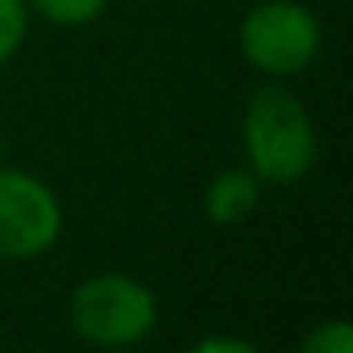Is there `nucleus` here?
<instances>
[{
  "label": "nucleus",
  "instance_id": "1",
  "mask_svg": "<svg viewBox=\"0 0 353 353\" xmlns=\"http://www.w3.org/2000/svg\"><path fill=\"white\" fill-rule=\"evenodd\" d=\"M243 148L262 183H296L312 171L319 137L300 99L285 88H262L243 114Z\"/></svg>",
  "mask_w": 353,
  "mask_h": 353
},
{
  "label": "nucleus",
  "instance_id": "2",
  "mask_svg": "<svg viewBox=\"0 0 353 353\" xmlns=\"http://www.w3.org/2000/svg\"><path fill=\"white\" fill-rule=\"evenodd\" d=\"M72 330L95 350H130L156 330L160 307L145 281L130 274H95L72 292Z\"/></svg>",
  "mask_w": 353,
  "mask_h": 353
},
{
  "label": "nucleus",
  "instance_id": "3",
  "mask_svg": "<svg viewBox=\"0 0 353 353\" xmlns=\"http://www.w3.org/2000/svg\"><path fill=\"white\" fill-rule=\"evenodd\" d=\"M319 19L300 0H262L239 27V50L266 77H296L319 54Z\"/></svg>",
  "mask_w": 353,
  "mask_h": 353
},
{
  "label": "nucleus",
  "instance_id": "4",
  "mask_svg": "<svg viewBox=\"0 0 353 353\" xmlns=\"http://www.w3.org/2000/svg\"><path fill=\"white\" fill-rule=\"evenodd\" d=\"M61 236V201L42 179L0 168V259L31 262Z\"/></svg>",
  "mask_w": 353,
  "mask_h": 353
},
{
  "label": "nucleus",
  "instance_id": "5",
  "mask_svg": "<svg viewBox=\"0 0 353 353\" xmlns=\"http://www.w3.org/2000/svg\"><path fill=\"white\" fill-rule=\"evenodd\" d=\"M259 198H262V179L254 171L228 168L205 186V213L213 224L232 228V224H243L259 209Z\"/></svg>",
  "mask_w": 353,
  "mask_h": 353
},
{
  "label": "nucleus",
  "instance_id": "6",
  "mask_svg": "<svg viewBox=\"0 0 353 353\" xmlns=\"http://www.w3.org/2000/svg\"><path fill=\"white\" fill-rule=\"evenodd\" d=\"M110 0H27V12L50 19L57 27H84L107 12Z\"/></svg>",
  "mask_w": 353,
  "mask_h": 353
},
{
  "label": "nucleus",
  "instance_id": "7",
  "mask_svg": "<svg viewBox=\"0 0 353 353\" xmlns=\"http://www.w3.org/2000/svg\"><path fill=\"white\" fill-rule=\"evenodd\" d=\"M27 0H0V65H8L12 54L27 39Z\"/></svg>",
  "mask_w": 353,
  "mask_h": 353
},
{
  "label": "nucleus",
  "instance_id": "8",
  "mask_svg": "<svg viewBox=\"0 0 353 353\" xmlns=\"http://www.w3.org/2000/svg\"><path fill=\"white\" fill-rule=\"evenodd\" d=\"M300 353H353V327L345 319L319 323V327L300 342Z\"/></svg>",
  "mask_w": 353,
  "mask_h": 353
},
{
  "label": "nucleus",
  "instance_id": "9",
  "mask_svg": "<svg viewBox=\"0 0 353 353\" xmlns=\"http://www.w3.org/2000/svg\"><path fill=\"white\" fill-rule=\"evenodd\" d=\"M186 353H259L251 342L243 338H228V334H216V338H201L198 345H190Z\"/></svg>",
  "mask_w": 353,
  "mask_h": 353
}]
</instances>
